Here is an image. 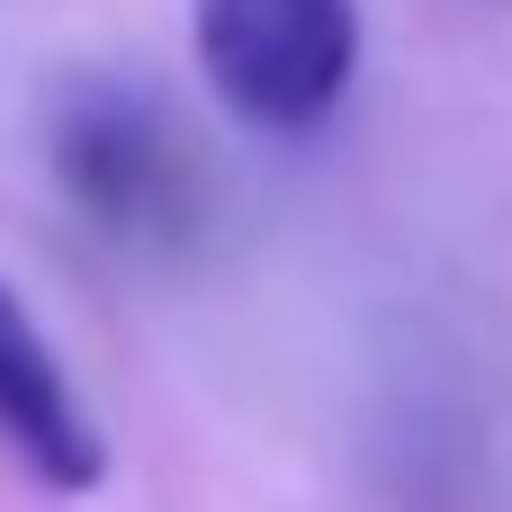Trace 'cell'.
<instances>
[{"label": "cell", "instance_id": "obj_1", "mask_svg": "<svg viewBox=\"0 0 512 512\" xmlns=\"http://www.w3.org/2000/svg\"><path fill=\"white\" fill-rule=\"evenodd\" d=\"M45 162L72 216L126 252H171L198 225V153L135 72H81L54 90Z\"/></svg>", "mask_w": 512, "mask_h": 512}, {"label": "cell", "instance_id": "obj_2", "mask_svg": "<svg viewBox=\"0 0 512 512\" xmlns=\"http://www.w3.org/2000/svg\"><path fill=\"white\" fill-rule=\"evenodd\" d=\"M189 45L252 135H315L360 72V0H189Z\"/></svg>", "mask_w": 512, "mask_h": 512}, {"label": "cell", "instance_id": "obj_3", "mask_svg": "<svg viewBox=\"0 0 512 512\" xmlns=\"http://www.w3.org/2000/svg\"><path fill=\"white\" fill-rule=\"evenodd\" d=\"M0 450L45 495H99V477H108V441H99L72 369L45 342V324L18 306L9 279H0Z\"/></svg>", "mask_w": 512, "mask_h": 512}]
</instances>
